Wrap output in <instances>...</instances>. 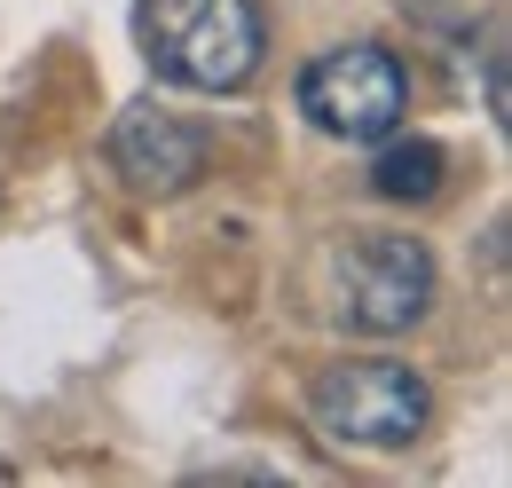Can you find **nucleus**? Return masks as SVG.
Masks as SVG:
<instances>
[{
    "label": "nucleus",
    "instance_id": "obj_1",
    "mask_svg": "<svg viewBox=\"0 0 512 488\" xmlns=\"http://www.w3.org/2000/svg\"><path fill=\"white\" fill-rule=\"evenodd\" d=\"M134 32H142L150 71L190 95H237V87H253L260 56H268L260 0H142Z\"/></svg>",
    "mask_w": 512,
    "mask_h": 488
},
{
    "label": "nucleus",
    "instance_id": "obj_2",
    "mask_svg": "<svg viewBox=\"0 0 512 488\" xmlns=\"http://www.w3.org/2000/svg\"><path fill=\"white\" fill-rule=\"evenodd\" d=\"M308 418L339 449H410L434 426V386L394 355H339L308 386Z\"/></svg>",
    "mask_w": 512,
    "mask_h": 488
},
{
    "label": "nucleus",
    "instance_id": "obj_3",
    "mask_svg": "<svg viewBox=\"0 0 512 488\" xmlns=\"http://www.w3.org/2000/svg\"><path fill=\"white\" fill-rule=\"evenodd\" d=\"M300 119L331 134V142H355L371 150L394 126L410 119V63L394 56L386 40H339L300 71Z\"/></svg>",
    "mask_w": 512,
    "mask_h": 488
},
{
    "label": "nucleus",
    "instance_id": "obj_4",
    "mask_svg": "<svg viewBox=\"0 0 512 488\" xmlns=\"http://www.w3.org/2000/svg\"><path fill=\"white\" fill-rule=\"evenodd\" d=\"M331 315L363 339H402L410 323H426L434 307V252L418 237H347L331 252Z\"/></svg>",
    "mask_w": 512,
    "mask_h": 488
},
{
    "label": "nucleus",
    "instance_id": "obj_5",
    "mask_svg": "<svg viewBox=\"0 0 512 488\" xmlns=\"http://www.w3.org/2000/svg\"><path fill=\"white\" fill-rule=\"evenodd\" d=\"M111 166L134 197H182L205 174V134L166 103H127L111 119Z\"/></svg>",
    "mask_w": 512,
    "mask_h": 488
},
{
    "label": "nucleus",
    "instance_id": "obj_6",
    "mask_svg": "<svg viewBox=\"0 0 512 488\" xmlns=\"http://www.w3.org/2000/svg\"><path fill=\"white\" fill-rule=\"evenodd\" d=\"M371 150H379V158H371V189H379L386 205H426V197L449 182V150L426 142V134H402V126H394Z\"/></svg>",
    "mask_w": 512,
    "mask_h": 488
}]
</instances>
